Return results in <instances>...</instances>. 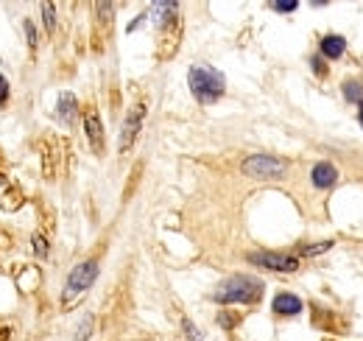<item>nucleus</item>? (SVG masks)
I'll return each instance as SVG.
<instances>
[{
  "label": "nucleus",
  "mask_w": 363,
  "mask_h": 341,
  "mask_svg": "<svg viewBox=\"0 0 363 341\" xmlns=\"http://www.w3.org/2000/svg\"><path fill=\"white\" fill-rule=\"evenodd\" d=\"M262 291H265L262 280L251 274H232L215 288L212 299L221 305H254L262 299Z\"/></svg>",
  "instance_id": "f257e3e1"
},
{
  "label": "nucleus",
  "mask_w": 363,
  "mask_h": 341,
  "mask_svg": "<svg viewBox=\"0 0 363 341\" xmlns=\"http://www.w3.org/2000/svg\"><path fill=\"white\" fill-rule=\"evenodd\" d=\"M187 84H190V92L198 103H215L223 92H226V78L221 70L209 67V64H193L190 73H187Z\"/></svg>",
  "instance_id": "f03ea898"
},
{
  "label": "nucleus",
  "mask_w": 363,
  "mask_h": 341,
  "mask_svg": "<svg viewBox=\"0 0 363 341\" xmlns=\"http://www.w3.org/2000/svg\"><path fill=\"white\" fill-rule=\"evenodd\" d=\"M95 277H98V260H84V263H78V266L67 274V282H64V291H61V305L70 307L75 299H81V296L89 291V285L95 282Z\"/></svg>",
  "instance_id": "7ed1b4c3"
},
{
  "label": "nucleus",
  "mask_w": 363,
  "mask_h": 341,
  "mask_svg": "<svg viewBox=\"0 0 363 341\" xmlns=\"http://www.w3.org/2000/svg\"><path fill=\"white\" fill-rule=\"evenodd\" d=\"M240 170L251 179H282L285 170H288V162L285 159H276V157H268V154H251L243 159Z\"/></svg>",
  "instance_id": "20e7f679"
},
{
  "label": "nucleus",
  "mask_w": 363,
  "mask_h": 341,
  "mask_svg": "<svg viewBox=\"0 0 363 341\" xmlns=\"http://www.w3.org/2000/svg\"><path fill=\"white\" fill-rule=\"evenodd\" d=\"M246 260L254 263V266H262V268H268V271H279V274H290V271L299 268V257H293V254H279V252H251Z\"/></svg>",
  "instance_id": "39448f33"
},
{
  "label": "nucleus",
  "mask_w": 363,
  "mask_h": 341,
  "mask_svg": "<svg viewBox=\"0 0 363 341\" xmlns=\"http://www.w3.org/2000/svg\"><path fill=\"white\" fill-rule=\"evenodd\" d=\"M142 120H145V101H137L126 112V120H123V129H120V154H126L134 145V140L142 129Z\"/></svg>",
  "instance_id": "423d86ee"
},
{
  "label": "nucleus",
  "mask_w": 363,
  "mask_h": 341,
  "mask_svg": "<svg viewBox=\"0 0 363 341\" xmlns=\"http://www.w3.org/2000/svg\"><path fill=\"white\" fill-rule=\"evenodd\" d=\"M84 131H87V140H89L92 151L101 154V151H103V123H101V117H98L95 109H89V112L84 115Z\"/></svg>",
  "instance_id": "0eeeda50"
},
{
  "label": "nucleus",
  "mask_w": 363,
  "mask_h": 341,
  "mask_svg": "<svg viewBox=\"0 0 363 341\" xmlns=\"http://www.w3.org/2000/svg\"><path fill=\"white\" fill-rule=\"evenodd\" d=\"M271 307H274V313H279V316H296V313H302V299H299L296 293L282 291V293L274 296Z\"/></svg>",
  "instance_id": "6e6552de"
},
{
  "label": "nucleus",
  "mask_w": 363,
  "mask_h": 341,
  "mask_svg": "<svg viewBox=\"0 0 363 341\" xmlns=\"http://www.w3.org/2000/svg\"><path fill=\"white\" fill-rule=\"evenodd\" d=\"M310 179H313L316 187H332L335 179H338V170H335V165H329V162H316Z\"/></svg>",
  "instance_id": "1a4fd4ad"
},
{
  "label": "nucleus",
  "mask_w": 363,
  "mask_h": 341,
  "mask_svg": "<svg viewBox=\"0 0 363 341\" xmlns=\"http://www.w3.org/2000/svg\"><path fill=\"white\" fill-rule=\"evenodd\" d=\"M346 50V39L338 36V34H327L321 36V56L324 59H341Z\"/></svg>",
  "instance_id": "9d476101"
},
{
  "label": "nucleus",
  "mask_w": 363,
  "mask_h": 341,
  "mask_svg": "<svg viewBox=\"0 0 363 341\" xmlns=\"http://www.w3.org/2000/svg\"><path fill=\"white\" fill-rule=\"evenodd\" d=\"M75 112H78V101H75V95H73V92H61V95H59V106H56L59 120L70 126V123L75 120Z\"/></svg>",
  "instance_id": "9b49d317"
},
{
  "label": "nucleus",
  "mask_w": 363,
  "mask_h": 341,
  "mask_svg": "<svg viewBox=\"0 0 363 341\" xmlns=\"http://www.w3.org/2000/svg\"><path fill=\"white\" fill-rule=\"evenodd\" d=\"M343 95H346L349 101H355V103H363V84L346 78V81H343Z\"/></svg>",
  "instance_id": "f8f14e48"
},
{
  "label": "nucleus",
  "mask_w": 363,
  "mask_h": 341,
  "mask_svg": "<svg viewBox=\"0 0 363 341\" xmlns=\"http://www.w3.org/2000/svg\"><path fill=\"white\" fill-rule=\"evenodd\" d=\"M42 22H45V28L53 34V28H56V6L53 3H42Z\"/></svg>",
  "instance_id": "ddd939ff"
},
{
  "label": "nucleus",
  "mask_w": 363,
  "mask_h": 341,
  "mask_svg": "<svg viewBox=\"0 0 363 341\" xmlns=\"http://www.w3.org/2000/svg\"><path fill=\"white\" fill-rule=\"evenodd\" d=\"M327 249H332V240H321L316 246H304L302 254H318V252H327Z\"/></svg>",
  "instance_id": "4468645a"
},
{
  "label": "nucleus",
  "mask_w": 363,
  "mask_h": 341,
  "mask_svg": "<svg viewBox=\"0 0 363 341\" xmlns=\"http://www.w3.org/2000/svg\"><path fill=\"white\" fill-rule=\"evenodd\" d=\"M296 6H299L296 0H279V3H271V8H274V11H282V14H285V11H296Z\"/></svg>",
  "instance_id": "2eb2a0df"
},
{
  "label": "nucleus",
  "mask_w": 363,
  "mask_h": 341,
  "mask_svg": "<svg viewBox=\"0 0 363 341\" xmlns=\"http://www.w3.org/2000/svg\"><path fill=\"white\" fill-rule=\"evenodd\" d=\"M34 252H36L39 257H45V254H47V240H45L42 235H34Z\"/></svg>",
  "instance_id": "dca6fc26"
},
{
  "label": "nucleus",
  "mask_w": 363,
  "mask_h": 341,
  "mask_svg": "<svg viewBox=\"0 0 363 341\" xmlns=\"http://www.w3.org/2000/svg\"><path fill=\"white\" fill-rule=\"evenodd\" d=\"M22 28H25V36H28V45L34 48V45H36V28H34V22H31V20H25V22H22Z\"/></svg>",
  "instance_id": "f3484780"
},
{
  "label": "nucleus",
  "mask_w": 363,
  "mask_h": 341,
  "mask_svg": "<svg viewBox=\"0 0 363 341\" xmlns=\"http://www.w3.org/2000/svg\"><path fill=\"white\" fill-rule=\"evenodd\" d=\"M218 324H221V327H226V330H232V327L237 324V316H229V313H218Z\"/></svg>",
  "instance_id": "a211bd4d"
},
{
  "label": "nucleus",
  "mask_w": 363,
  "mask_h": 341,
  "mask_svg": "<svg viewBox=\"0 0 363 341\" xmlns=\"http://www.w3.org/2000/svg\"><path fill=\"white\" fill-rule=\"evenodd\" d=\"M184 333H187V338H190V341H201V333H198V327H195L193 321H187V319H184Z\"/></svg>",
  "instance_id": "6ab92c4d"
},
{
  "label": "nucleus",
  "mask_w": 363,
  "mask_h": 341,
  "mask_svg": "<svg viewBox=\"0 0 363 341\" xmlns=\"http://www.w3.org/2000/svg\"><path fill=\"white\" fill-rule=\"evenodd\" d=\"M8 101V78L6 75H0V106Z\"/></svg>",
  "instance_id": "aec40b11"
},
{
  "label": "nucleus",
  "mask_w": 363,
  "mask_h": 341,
  "mask_svg": "<svg viewBox=\"0 0 363 341\" xmlns=\"http://www.w3.org/2000/svg\"><path fill=\"white\" fill-rule=\"evenodd\" d=\"M313 70H316V73H318V75H324V67H321V59H318V56H316V59H313Z\"/></svg>",
  "instance_id": "412c9836"
},
{
  "label": "nucleus",
  "mask_w": 363,
  "mask_h": 341,
  "mask_svg": "<svg viewBox=\"0 0 363 341\" xmlns=\"http://www.w3.org/2000/svg\"><path fill=\"white\" fill-rule=\"evenodd\" d=\"M357 120H360V126H363V103H360V109H357Z\"/></svg>",
  "instance_id": "4be33fe9"
}]
</instances>
